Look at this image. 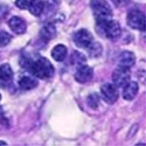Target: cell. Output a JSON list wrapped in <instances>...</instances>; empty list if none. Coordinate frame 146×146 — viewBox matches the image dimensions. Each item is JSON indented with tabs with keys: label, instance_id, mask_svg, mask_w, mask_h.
<instances>
[{
	"label": "cell",
	"instance_id": "8fae6325",
	"mask_svg": "<svg viewBox=\"0 0 146 146\" xmlns=\"http://www.w3.org/2000/svg\"><path fill=\"white\" fill-rule=\"evenodd\" d=\"M135 62H136V56L131 52H123L118 57V64L120 67L130 68L135 64Z\"/></svg>",
	"mask_w": 146,
	"mask_h": 146
},
{
	"label": "cell",
	"instance_id": "4fadbf2b",
	"mask_svg": "<svg viewBox=\"0 0 146 146\" xmlns=\"http://www.w3.org/2000/svg\"><path fill=\"white\" fill-rule=\"evenodd\" d=\"M12 77H13V71H12L11 66L7 63H4L0 66V81L4 83H7L12 80Z\"/></svg>",
	"mask_w": 146,
	"mask_h": 146
},
{
	"label": "cell",
	"instance_id": "52a82bcc",
	"mask_svg": "<svg viewBox=\"0 0 146 146\" xmlns=\"http://www.w3.org/2000/svg\"><path fill=\"white\" fill-rule=\"evenodd\" d=\"M92 35L90 34L89 31L87 29H80L75 33L74 35V42L76 43L77 47L80 48H84L87 49V47L92 42Z\"/></svg>",
	"mask_w": 146,
	"mask_h": 146
},
{
	"label": "cell",
	"instance_id": "7a4b0ae2",
	"mask_svg": "<svg viewBox=\"0 0 146 146\" xmlns=\"http://www.w3.org/2000/svg\"><path fill=\"white\" fill-rule=\"evenodd\" d=\"M97 31H98L100 34H102L103 36L110 40H117L121 34V28L119 23L111 19H108L104 21H97Z\"/></svg>",
	"mask_w": 146,
	"mask_h": 146
},
{
	"label": "cell",
	"instance_id": "6da1fadb",
	"mask_svg": "<svg viewBox=\"0 0 146 146\" xmlns=\"http://www.w3.org/2000/svg\"><path fill=\"white\" fill-rule=\"evenodd\" d=\"M31 72L40 80H48L54 75V67L46 57H40L28 66Z\"/></svg>",
	"mask_w": 146,
	"mask_h": 146
},
{
	"label": "cell",
	"instance_id": "5b68a950",
	"mask_svg": "<svg viewBox=\"0 0 146 146\" xmlns=\"http://www.w3.org/2000/svg\"><path fill=\"white\" fill-rule=\"evenodd\" d=\"M130 68H125V67H117L113 72H112V81L115 83L116 87L123 88L125 84L130 81Z\"/></svg>",
	"mask_w": 146,
	"mask_h": 146
},
{
	"label": "cell",
	"instance_id": "44dd1931",
	"mask_svg": "<svg viewBox=\"0 0 146 146\" xmlns=\"http://www.w3.org/2000/svg\"><path fill=\"white\" fill-rule=\"evenodd\" d=\"M33 0H15V5L20 9H27Z\"/></svg>",
	"mask_w": 146,
	"mask_h": 146
},
{
	"label": "cell",
	"instance_id": "9c48e42d",
	"mask_svg": "<svg viewBox=\"0 0 146 146\" xmlns=\"http://www.w3.org/2000/svg\"><path fill=\"white\" fill-rule=\"evenodd\" d=\"M8 26H9L12 32H14L17 34H23L27 28L25 20L19 18V17H12L8 20Z\"/></svg>",
	"mask_w": 146,
	"mask_h": 146
},
{
	"label": "cell",
	"instance_id": "603a6c76",
	"mask_svg": "<svg viewBox=\"0 0 146 146\" xmlns=\"http://www.w3.org/2000/svg\"><path fill=\"white\" fill-rule=\"evenodd\" d=\"M0 145H6V143L5 141H0Z\"/></svg>",
	"mask_w": 146,
	"mask_h": 146
},
{
	"label": "cell",
	"instance_id": "cb8c5ba5",
	"mask_svg": "<svg viewBox=\"0 0 146 146\" xmlns=\"http://www.w3.org/2000/svg\"><path fill=\"white\" fill-rule=\"evenodd\" d=\"M0 115H1V108H0Z\"/></svg>",
	"mask_w": 146,
	"mask_h": 146
},
{
	"label": "cell",
	"instance_id": "e0dca14e",
	"mask_svg": "<svg viewBox=\"0 0 146 146\" xmlns=\"http://www.w3.org/2000/svg\"><path fill=\"white\" fill-rule=\"evenodd\" d=\"M70 61H71L72 66H75L76 68H78V67H81L83 64H86L87 58H86V56H84L82 53L74 52V53H72V55H71V60Z\"/></svg>",
	"mask_w": 146,
	"mask_h": 146
},
{
	"label": "cell",
	"instance_id": "d6986e66",
	"mask_svg": "<svg viewBox=\"0 0 146 146\" xmlns=\"http://www.w3.org/2000/svg\"><path fill=\"white\" fill-rule=\"evenodd\" d=\"M87 103L88 105L91 108V109H97L98 108V104H100V97L97 94H91L88 96L87 98Z\"/></svg>",
	"mask_w": 146,
	"mask_h": 146
},
{
	"label": "cell",
	"instance_id": "ffe728a7",
	"mask_svg": "<svg viewBox=\"0 0 146 146\" xmlns=\"http://www.w3.org/2000/svg\"><path fill=\"white\" fill-rule=\"evenodd\" d=\"M9 42H11V35L5 31H0V47H5Z\"/></svg>",
	"mask_w": 146,
	"mask_h": 146
},
{
	"label": "cell",
	"instance_id": "ba28073f",
	"mask_svg": "<svg viewBox=\"0 0 146 146\" xmlns=\"http://www.w3.org/2000/svg\"><path fill=\"white\" fill-rule=\"evenodd\" d=\"M94 76V70L91 67L83 64L77 68L76 74H75V80L78 83H88Z\"/></svg>",
	"mask_w": 146,
	"mask_h": 146
},
{
	"label": "cell",
	"instance_id": "5bb4252c",
	"mask_svg": "<svg viewBox=\"0 0 146 146\" xmlns=\"http://www.w3.org/2000/svg\"><path fill=\"white\" fill-rule=\"evenodd\" d=\"M19 87L23 90H31V89H34L38 87V82L34 78H31L28 76H23L19 81Z\"/></svg>",
	"mask_w": 146,
	"mask_h": 146
},
{
	"label": "cell",
	"instance_id": "277c9868",
	"mask_svg": "<svg viewBox=\"0 0 146 146\" xmlns=\"http://www.w3.org/2000/svg\"><path fill=\"white\" fill-rule=\"evenodd\" d=\"M126 21H127V25L133 29H137V31L145 29V15L143 12L138 9H133L129 12Z\"/></svg>",
	"mask_w": 146,
	"mask_h": 146
},
{
	"label": "cell",
	"instance_id": "d4e9b609",
	"mask_svg": "<svg viewBox=\"0 0 146 146\" xmlns=\"http://www.w3.org/2000/svg\"><path fill=\"white\" fill-rule=\"evenodd\" d=\"M0 100H1V95H0Z\"/></svg>",
	"mask_w": 146,
	"mask_h": 146
},
{
	"label": "cell",
	"instance_id": "3957f363",
	"mask_svg": "<svg viewBox=\"0 0 146 146\" xmlns=\"http://www.w3.org/2000/svg\"><path fill=\"white\" fill-rule=\"evenodd\" d=\"M90 7L94 12L96 21H104L110 19L112 15V9L105 0H91Z\"/></svg>",
	"mask_w": 146,
	"mask_h": 146
},
{
	"label": "cell",
	"instance_id": "30bf717a",
	"mask_svg": "<svg viewBox=\"0 0 146 146\" xmlns=\"http://www.w3.org/2000/svg\"><path fill=\"white\" fill-rule=\"evenodd\" d=\"M138 83L133 82V81H129L125 86L123 87V97L126 101H132L138 94Z\"/></svg>",
	"mask_w": 146,
	"mask_h": 146
},
{
	"label": "cell",
	"instance_id": "7402d4cb",
	"mask_svg": "<svg viewBox=\"0 0 146 146\" xmlns=\"http://www.w3.org/2000/svg\"><path fill=\"white\" fill-rule=\"evenodd\" d=\"M112 1H113V4H115L116 6L123 7V6H125V5L129 3V0H112Z\"/></svg>",
	"mask_w": 146,
	"mask_h": 146
},
{
	"label": "cell",
	"instance_id": "9a60e30c",
	"mask_svg": "<svg viewBox=\"0 0 146 146\" xmlns=\"http://www.w3.org/2000/svg\"><path fill=\"white\" fill-rule=\"evenodd\" d=\"M28 9L33 15L39 17V15L42 14V12L44 9V4H43L42 0H33L32 4L28 7Z\"/></svg>",
	"mask_w": 146,
	"mask_h": 146
},
{
	"label": "cell",
	"instance_id": "7c38bea8",
	"mask_svg": "<svg viewBox=\"0 0 146 146\" xmlns=\"http://www.w3.org/2000/svg\"><path fill=\"white\" fill-rule=\"evenodd\" d=\"M52 56L57 62H62L67 57V47L63 44H57L52 49Z\"/></svg>",
	"mask_w": 146,
	"mask_h": 146
},
{
	"label": "cell",
	"instance_id": "8992f818",
	"mask_svg": "<svg viewBox=\"0 0 146 146\" xmlns=\"http://www.w3.org/2000/svg\"><path fill=\"white\" fill-rule=\"evenodd\" d=\"M101 94L103 100L108 104H113L118 98V91L117 87L111 83H105L101 87Z\"/></svg>",
	"mask_w": 146,
	"mask_h": 146
},
{
	"label": "cell",
	"instance_id": "2e32d148",
	"mask_svg": "<svg viewBox=\"0 0 146 146\" xmlns=\"http://www.w3.org/2000/svg\"><path fill=\"white\" fill-rule=\"evenodd\" d=\"M56 35V28L54 25L49 23V25H46L42 29H41V38H43L44 40H50Z\"/></svg>",
	"mask_w": 146,
	"mask_h": 146
},
{
	"label": "cell",
	"instance_id": "ac0fdd59",
	"mask_svg": "<svg viewBox=\"0 0 146 146\" xmlns=\"http://www.w3.org/2000/svg\"><path fill=\"white\" fill-rule=\"evenodd\" d=\"M87 49H88V53L90 54L91 57H97V56H100L102 54V46L98 43V42H91L88 47H87Z\"/></svg>",
	"mask_w": 146,
	"mask_h": 146
}]
</instances>
